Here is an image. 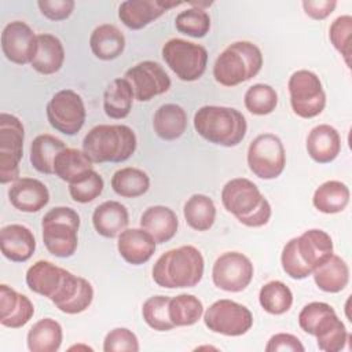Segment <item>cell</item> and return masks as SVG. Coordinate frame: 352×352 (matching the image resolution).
Wrapping results in <instances>:
<instances>
[{"instance_id": "cell-40", "label": "cell", "mask_w": 352, "mask_h": 352, "mask_svg": "<svg viewBox=\"0 0 352 352\" xmlns=\"http://www.w3.org/2000/svg\"><path fill=\"white\" fill-rule=\"evenodd\" d=\"M169 301L168 296H153L147 298L142 307V315L144 322L157 331H168L176 327L169 318Z\"/></svg>"}, {"instance_id": "cell-10", "label": "cell", "mask_w": 352, "mask_h": 352, "mask_svg": "<svg viewBox=\"0 0 352 352\" xmlns=\"http://www.w3.org/2000/svg\"><path fill=\"white\" fill-rule=\"evenodd\" d=\"M290 104L301 118L319 116L326 106V94L319 77L311 70L294 72L287 82Z\"/></svg>"}, {"instance_id": "cell-48", "label": "cell", "mask_w": 352, "mask_h": 352, "mask_svg": "<svg viewBox=\"0 0 352 352\" xmlns=\"http://www.w3.org/2000/svg\"><path fill=\"white\" fill-rule=\"evenodd\" d=\"M265 351L267 352H278V351L304 352L305 348L296 336L289 333H278L268 340V344L265 345Z\"/></svg>"}, {"instance_id": "cell-23", "label": "cell", "mask_w": 352, "mask_h": 352, "mask_svg": "<svg viewBox=\"0 0 352 352\" xmlns=\"http://www.w3.org/2000/svg\"><path fill=\"white\" fill-rule=\"evenodd\" d=\"M307 151L318 164L334 161L341 151V136L338 131L329 124L316 125L308 133Z\"/></svg>"}, {"instance_id": "cell-47", "label": "cell", "mask_w": 352, "mask_h": 352, "mask_svg": "<svg viewBox=\"0 0 352 352\" xmlns=\"http://www.w3.org/2000/svg\"><path fill=\"white\" fill-rule=\"evenodd\" d=\"M37 6L45 18L63 21L72 15L76 4L73 0H38Z\"/></svg>"}, {"instance_id": "cell-29", "label": "cell", "mask_w": 352, "mask_h": 352, "mask_svg": "<svg viewBox=\"0 0 352 352\" xmlns=\"http://www.w3.org/2000/svg\"><path fill=\"white\" fill-rule=\"evenodd\" d=\"M89 47L98 59L111 60L122 54L125 48V37L117 26L103 23L95 28L91 33Z\"/></svg>"}, {"instance_id": "cell-35", "label": "cell", "mask_w": 352, "mask_h": 352, "mask_svg": "<svg viewBox=\"0 0 352 352\" xmlns=\"http://www.w3.org/2000/svg\"><path fill=\"white\" fill-rule=\"evenodd\" d=\"M65 148H66V144L60 139L50 133H43L36 136L30 146L32 166L40 173L52 175L54 161L56 155Z\"/></svg>"}, {"instance_id": "cell-14", "label": "cell", "mask_w": 352, "mask_h": 352, "mask_svg": "<svg viewBox=\"0 0 352 352\" xmlns=\"http://www.w3.org/2000/svg\"><path fill=\"white\" fill-rule=\"evenodd\" d=\"M252 261L239 252H226L217 257L212 268L214 286L221 290L238 293L245 290L253 279Z\"/></svg>"}, {"instance_id": "cell-9", "label": "cell", "mask_w": 352, "mask_h": 352, "mask_svg": "<svg viewBox=\"0 0 352 352\" xmlns=\"http://www.w3.org/2000/svg\"><path fill=\"white\" fill-rule=\"evenodd\" d=\"M25 129L12 114H0V183L19 179V162L23 154Z\"/></svg>"}, {"instance_id": "cell-37", "label": "cell", "mask_w": 352, "mask_h": 352, "mask_svg": "<svg viewBox=\"0 0 352 352\" xmlns=\"http://www.w3.org/2000/svg\"><path fill=\"white\" fill-rule=\"evenodd\" d=\"M111 187L116 194L124 198H136L147 192L150 188V177L142 169L126 166L113 175Z\"/></svg>"}, {"instance_id": "cell-13", "label": "cell", "mask_w": 352, "mask_h": 352, "mask_svg": "<svg viewBox=\"0 0 352 352\" xmlns=\"http://www.w3.org/2000/svg\"><path fill=\"white\" fill-rule=\"evenodd\" d=\"M82 98L73 89L58 91L47 104V120L60 133L76 135L85 121Z\"/></svg>"}, {"instance_id": "cell-30", "label": "cell", "mask_w": 352, "mask_h": 352, "mask_svg": "<svg viewBox=\"0 0 352 352\" xmlns=\"http://www.w3.org/2000/svg\"><path fill=\"white\" fill-rule=\"evenodd\" d=\"M153 128L162 140L179 139L187 128V113L182 106L175 103L162 104L154 114Z\"/></svg>"}, {"instance_id": "cell-21", "label": "cell", "mask_w": 352, "mask_h": 352, "mask_svg": "<svg viewBox=\"0 0 352 352\" xmlns=\"http://www.w3.org/2000/svg\"><path fill=\"white\" fill-rule=\"evenodd\" d=\"M32 301L12 287L0 285V323L10 329L25 326L33 316Z\"/></svg>"}, {"instance_id": "cell-27", "label": "cell", "mask_w": 352, "mask_h": 352, "mask_svg": "<svg viewBox=\"0 0 352 352\" xmlns=\"http://www.w3.org/2000/svg\"><path fill=\"white\" fill-rule=\"evenodd\" d=\"M65 60V50L60 40L50 33L37 34L36 54L30 62L32 67L44 76L56 73Z\"/></svg>"}, {"instance_id": "cell-36", "label": "cell", "mask_w": 352, "mask_h": 352, "mask_svg": "<svg viewBox=\"0 0 352 352\" xmlns=\"http://www.w3.org/2000/svg\"><path fill=\"white\" fill-rule=\"evenodd\" d=\"M183 214L192 230L206 231L216 220V206L208 195L194 194L186 201Z\"/></svg>"}, {"instance_id": "cell-2", "label": "cell", "mask_w": 352, "mask_h": 352, "mask_svg": "<svg viewBox=\"0 0 352 352\" xmlns=\"http://www.w3.org/2000/svg\"><path fill=\"white\" fill-rule=\"evenodd\" d=\"M204 257L201 252L184 245L161 254L153 267L154 282L166 289L197 286L204 276Z\"/></svg>"}, {"instance_id": "cell-22", "label": "cell", "mask_w": 352, "mask_h": 352, "mask_svg": "<svg viewBox=\"0 0 352 352\" xmlns=\"http://www.w3.org/2000/svg\"><path fill=\"white\" fill-rule=\"evenodd\" d=\"M117 249L126 263L140 265L153 257L155 252V241L143 228H125L118 235Z\"/></svg>"}, {"instance_id": "cell-4", "label": "cell", "mask_w": 352, "mask_h": 352, "mask_svg": "<svg viewBox=\"0 0 352 352\" xmlns=\"http://www.w3.org/2000/svg\"><path fill=\"white\" fill-rule=\"evenodd\" d=\"M136 150L135 132L122 124L94 126L82 140V151L94 164L124 162Z\"/></svg>"}, {"instance_id": "cell-31", "label": "cell", "mask_w": 352, "mask_h": 352, "mask_svg": "<svg viewBox=\"0 0 352 352\" xmlns=\"http://www.w3.org/2000/svg\"><path fill=\"white\" fill-rule=\"evenodd\" d=\"M63 340L62 326L51 318L36 322L26 337L28 348L32 352H56Z\"/></svg>"}, {"instance_id": "cell-34", "label": "cell", "mask_w": 352, "mask_h": 352, "mask_svg": "<svg viewBox=\"0 0 352 352\" xmlns=\"http://www.w3.org/2000/svg\"><path fill=\"white\" fill-rule=\"evenodd\" d=\"M133 91L125 78L113 80L103 95V109L107 117L114 120L125 118L133 103Z\"/></svg>"}, {"instance_id": "cell-26", "label": "cell", "mask_w": 352, "mask_h": 352, "mask_svg": "<svg viewBox=\"0 0 352 352\" xmlns=\"http://www.w3.org/2000/svg\"><path fill=\"white\" fill-rule=\"evenodd\" d=\"M91 170H94V162L82 150L66 147L54 161L55 176L69 184L81 182Z\"/></svg>"}, {"instance_id": "cell-15", "label": "cell", "mask_w": 352, "mask_h": 352, "mask_svg": "<svg viewBox=\"0 0 352 352\" xmlns=\"http://www.w3.org/2000/svg\"><path fill=\"white\" fill-rule=\"evenodd\" d=\"M133 91L138 102H148L154 96L166 92L170 88V78L164 67L154 60H143L124 74Z\"/></svg>"}, {"instance_id": "cell-19", "label": "cell", "mask_w": 352, "mask_h": 352, "mask_svg": "<svg viewBox=\"0 0 352 352\" xmlns=\"http://www.w3.org/2000/svg\"><path fill=\"white\" fill-rule=\"evenodd\" d=\"M11 205L26 213L38 212L50 201V192L45 184L33 177H19L8 190Z\"/></svg>"}, {"instance_id": "cell-49", "label": "cell", "mask_w": 352, "mask_h": 352, "mask_svg": "<svg viewBox=\"0 0 352 352\" xmlns=\"http://www.w3.org/2000/svg\"><path fill=\"white\" fill-rule=\"evenodd\" d=\"M302 4V8H304V12L312 18V19H316V21H320V19H324L327 18L333 11L334 8L337 7V1H330V0H305L301 3Z\"/></svg>"}, {"instance_id": "cell-3", "label": "cell", "mask_w": 352, "mask_h": 352, "mask_svg": "<svg viewBox=\"0 0 352 352\" xmlns=\"http://www.w3.org/2000/svg\"><path fill=\"white\" fill-rule=\"evenodd\" d=\"M221 202L246 227H263L271 219V205L258 187L245 177L227 182L221 190Z\"/></svg>"}, {"instance_id": "cell-5", "label": "cell", "mask_w": 352, "mask_h": 352, "mask_svg": "<svg viewBox=\"0 0 352 352\" xmlns=\"http://www.w3.org/2000/svg\"><path fill=\"white\" fill-rule=\"evenodd\" d=\"M194 128L209 143L234 147L243 140L248 124L243 114L236 109L202 106L194 116Z\"/></svg>"}, {"instance_id": "cell-28", "label": "cell", "mask_w": 352, "mask_h": 352, "mask_svg": "<svg viewBox=\"0 0 352 352\" xmlns=\"http://www.w3.org/2000/svg\"><path fill=\"white\" fill-rule=\"evenodd\" d=\"M311 275L316 286L326 293H338L344 290L349 282L348 264L334 253L318 265Z\"/></svg>"}, {"instance_id": "cell-45", "label": "cell", "mask_w": 352, "mask_h": 352, "mask_svg": "<svg viewBox=\"0 0 352 352\" xmlns=\"http://www.w3.org/2000/svg\"><path fill=\"white\" fill-rule=\"evenodd\" d=\"M104 352H138V337L125 327H117L109 331L103 341Z\"/></svg>"}, {"instance_id": "cell-39", "label": "cell", "mask_w": 352, "mask_h": 352, "mask_svg": "<svg viewBox=\"0 0 352 352\" xmlns=\"http://www.w3.org/2000/svg\"><path fill=\"white\" fill-rule=\"evenodd\" d=\"M204 314V305L201 300L192 294H179L169 301V318L172 323L177 326L195 324Z\"/></svg>"}, {"instance_id": "cell-1", "label": "cell", "mask_w": 352, "mask_h": 352, "mask_svg": "<svg viewBox=\"0 0 352 352\" xmlns=\"http://www.w3.org/2000/svg\"><path fill=\"white\" fill-rule=\"evenodd\" d=\"M28 287L40 296L50 298L54 305L69 315L85 311L94 300L91 283L51 261L40 260L26 272Z\"/></svg>"}, {"instance_id": "cell-8", "label": "cell", "mask_w": 352, "mask_h": 352, "mask_svg": "<svg viewBox=\"0 0 352 352\" xmlns=\"http://www.w3.org/2000/svg\"><path fill=\"white\" fill-rule=\"evenodd\" d=\"M162 58L182 81H195L206 70L208 51L201 44L183 38H170L162 47Z\"/></svg>"}, {"instance_id": "cell-32", "label": "cell", "mask_w": 352, "mask_h": 352, "mask_svg": "<svg viewBox=\"0 0 352 352\" xmlns=\"http://www.w3.org/2000/svg\"><path fill=\"white\" fill-rule=\"evenodd\" d=\"M312 336L316 337L319 349L324 352L341 351L349 338V334L341 319L337 316L336 311L327 314L324 318L320 319Z\"/></svg>"}, {"instance_id": "cell-42", "label": "cell", "mask_w": 352, "mask_h": 352, "mask_svg": "<svg viewBox=\"0 0 352 352\" xmlns=\"http://www.w3.org/2000/svg\"><path fill=\"white\" fill-rule=\"evenodd\" d=\"M175 26L183 34L201 38L209 33L210 16L204 8L191 7L177 14Z\"/></svg>"}, {"instance_id": "cell-20", "label": "cell", "mask_w": 352, "mask_h": 352, "mask_svg": "<svg viewBox=\"0 0 352 352\" xmlns=\"http://www.w3.org/2000/svg\"><path fill=\"white\" fill-rule=\"evenodd\" d=\"M1 253L14 263L28 261L36 250L33 232L22 224H8L0 231Z\"/></svg>"}, {"instance_id": "cell-46", "label": "cell", "mask_w": 352, "mask_h": 352, "mask_svg": "<svg viewBox=\"0 0 352 352\" xmlns=\"http://www.w3.org/2000/svg\"><path fill=\"white\" fill-rule=\"evenodd\" d=\"M334 312V308L326 302L314 301L307 304L298 314V324L300 327L312 336L316 324L322 318H324L327 314Z\"/></svg>"}, {"instance_id": "cell-6", "label": "cell", "mask_w": 352, "mask_h": 352, "mask_svg": "<svg viewBox=\"0 0 352 352\" xmlns=\"http://www.w3.org/2000/svg\"><path fill=\"white\" fill-rule=\"evenodd\" d=\"M261 66L263 54L256 44L235 41L217 56L213 77L224 87H235L257 76Z\"/></svg>"}, {"instance_id": "cell-7", "label": "cell", "mask_w": 352, "mask_h": 352, "mask_svg": "<svg viewBox=\"0 0 352 352\" xmlns=\"http://www.w3.org/2000/svg\"><path fill=\"white\" fill-rule=\"evenodd\" d=\"M41 228L44 246L52 256L66 258L76 253L80 216L74 209L67 206L52 208L44 214Z\"/></svg>"}, {"instance_id": "cell-41", "label": "cell", "mask_w": 352, "mask_h": 352, "mask_svg": "<svg viewBox=\"0 0 352 352\" xmlns=\"http://www.w3.org/2000/svg\"><path fill=\"white\" fill-rule=\"evenodd\" d=\"M245 107L254 116L271 114L278 104L276 91L267 84H254L245 92Z\"/></svg>"}, {"instance_id": "cell-24", "label": "cell", "mask_w": 352, "mask_h": 352, "mask_svg": "<svg viewBox=\"0 0 352 352\" xmlns=\"http://www.w3.org/2000/svg\"><path fill=\"white\" fill-rule=\"evenodd\" d=\"M140 227L154 238L155 243H165L176 235L179 221L170 208L155 205L142 213Z\"/></svg>"}, {"instance_id": "cell-25", "label": "cell", "mask_w": 352, "mask_h": 352, "mask_svg": "<svg viewBox=\"0 0 352 352\" xmlns=\"http://www.w3.org/2000/svg\"><path fill=\"white\" fill-rule=\"evenodd\" d=\"M129 214L126 208L117 201H106L95 208L92 224L96 232L104 238L118 236L128 226Z\"/></svg>"}, {"instance_id": "cell-38", "label": "cell", "mask_w": 352, "mask_h": 352, "mask_svg": "<svg viewBox=\"0 0 352 352\" xmlns=\"http://www.w3.org/2000/svg\"><path fill=\"white\" fill-rule=\"evenodd\" d=\"M258 301L263 309L271 315H282L292 308L293 293L280 280H270L261 286Z\"/></svg>"}, {"instance_id": "cell-16", "label": "cell", "mask_w": 352, "mask_h": 352, "mask_svg": "<svg viewBox=\"0 0 352 352\" xmlns=\"http://www.w3.org/2000/svg\"><path fill=\"white\" fill-rule=\"evenodd\" d=\"M36 48L37 34H34L28 23L14 21L4 26L1 32V51L10 62L16 65L30 63Z\"/></svg>"}, {"instance_id": "cell-17", "label": "cell", "mask_w": 352, "mask_h": 352, "mask_svg": "<svg viewBox=\"0 0 352 352\" xmlns=\"http://www.w3.org/2000/svg\"><path fill=\"white\" fill-rule=\"evenodd\" d=\"M182 4V1L170 0H126L118 7V18L128 29L139 30L160 18L168 10Z\"/></svg>"}, {"instance_id": "cell-44", "label": "cell", "mask_w": 352, "mask_h": 352, "mask_svg": "<svg viewBox=\"0 0 352 352\" xmlns=\"http://www.w3.org/2000/svg\"><path fill=\"white\" fill-rule=\"evenodd\" d=\"M103 187L104 182L102 176L98 172L91 170V173L81 182L69 184V192L73 201L80 204H88L102 194Z\"/></svg>"}, {"instance_id": "cell-18", "label": "cell", "mask_w": 352, "mask_h": 352, "mask_svg": "<svg viewBox=\"0 0 352 352\" xmlns=\"http://www.w3.org/2000/svg\"><path fill=\"white\" fill-rule=\"evenodd\" d=\"M294 248L300 261L311 274L333 254V241L330 235L318 228L308 230L294 238Z\"/></svg>"}, {"instance_id": "cell-43", "label": "cell", "mask_w": 352, "mask_h": 352, "mask_svg": "<svg viewBox=\"0 0 352 352\" xmlns=\"http://www.w3.org/2000/svg\"><path fill=\"white\" fill-rule=\"evenodd\" d=\"M351 34H352V16L341 15L334 19L329 29V38L333 47L342 55L346 66H351Z\"/></svg>"}, {"instance_id": "cell-12", "label": "cell", "mask_w": 352, "mask_h": 352, "mask_svg": "<svg viewBox=\"0 0 352 352\" xmlns=\"http://www.w3.org/2000/svg\"><path fill=\"white\" fill-rule=\"evenodd\" d=\"M204 322L213 333L238 337L250 330L253 326V315L245 305L223 298L214 301L206 309Z\"/></svg>"}, {"instance_id": "cell-11", "label": "cell", "mask_w": 352, "mask_h": 352, "mask_svg": "<svg viewBox=\"0 0 352 352\" xmlns=\"http://www.w3.org/2000/svg\"><path fill=\"white\" fill-rule=\"evenodd\" d=\"M249 169L260 179L278 177L286 165V153L282 140L274 133H261L254 138L248 148Z\"/></svg>"}, {"instance_id": "cell-33", "label": "cell", "mask_w": 352, "mask_h": 352, "mask_svg": "<svg viewBox=\"0 0 352 352\" xmlns=\"http://www.w3.org/2000/svg\"><path fill=\"white\" fill-rule=\"evenodd\" d=\"M349 188L338 180H329L322 183L314 192V206L326 214L340 213L349 204Z\"/></svg>"}]
</instances>
